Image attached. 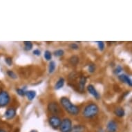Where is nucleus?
I'll list each match as a JSON object with an SVG mask.
<instances>
[{
    "instance_id": "nucleus-2",
    "label": "nucleus",
    "mask_w": 132,
    "mask_h": 132,
    "mask_svg": "<svg viewBox=\"0 0 132 132\" xmlns=\"http://www.w3.org/2000/svg\"><path fill=\"white\" fill-rule=\"evenodd\" d=\"M99 108L97 104L91 103L85 106V109L83 111V116L87 118H92L97 114Z\"/></svg>"
},
{
    "instance_id": "nucleus-27",
    "label": "nucleus",
    "mask_w": 132,
    "mask_h": 132,
    "mask_svg": "<svg viewBox=\"0 0 132 132\" xmlns=\"http://www.w3.org/2000/svg\"><path fill=\"white\" fill-rule=\"evenodd\" d=\"M70 47L72 49H78V46L75 43H72L71 45H70Z\"/></svg>"
},
{
    "instance_id": "nucleus-10",
    "label": "nucleus",
    "mask_w": 132,
    "mask_h": 132,
    "mask_svg": "<svg viewBox=\"0 0 132 132\" xmlns=\"http://www.w3.org/2000/svg\"><path fill=\"white\" fill-rule=\"evenodd\" d=\"M86 82H87V78L84 76H81L80 78V80H79V87H78L80 91H84Z\"/></svg>"
},
{
    "instance_id": "nucleus-22",
    "label": "nucleus",
    "mask_w": 132,
    "mask_h": 132,
    "mask_svg": "<svg viewBox=\"0 0 132 132\" xmlns=\"http://www.w3.org/2000/svg\"><path fill=\"white\" fill-rule=\"evenodd\" d=\"M7 74H8V76L9 77H11V78H13V79H16L17 78V75L13 71H7Z\"/></svg>"
},
{
    "instance_id": "nucleus-18",
    "label": "nucleus",
    "mask_w": 132,
    "mask_h": 132,
    "mask_svg": "<svg viewBox=\"0 0 132 132\" xmlns=\"http://www.w3.org/2000/svg\"><path fill=\"white\" fill-rule=\"evenodd\" d=\"M24 46H25V48L26 50L30 51L32 48V44L31 42L30 41H25L24 42Z\"/></svg>"
},
{
    "instance_id": "nucleus-12",
    "label": "nucleus",
    "mask_w": 132,
    "mask_h": 132,
    "mask_svg": "<svg viewBox=\"0 0 132 132\" xmlns=\"http://www.w3.org/2000/svg\"><path fill=\"white\" fill-rule=\"evenodd\" d=\"M114 113L116 116H117L118 117H123L125 114V110H124L123 108L122 107H118L114 110Z\"/></svg>"
},
{
    "instance_id": "nucleus-14",
    "label": "nucleus",
    "mask_w": 132,
    "mask_h": 132,
    "mask_svg": "<svg viewBox=\"0 0 132 132\" xmlns=\"http://www.w3.org/2000/svg\"><path fill=\"white\" fill-rule=\"evenodd\" d=\"M64 82H65V80L64 78H60V79L58 80V81L56 82L55 85V89L59 90V89H60L61 88H62L64 85Z\"/></svg>"
},
{
    "instance_id": "nucleus-20",
    "label": "nucleus",
    "mask_w": 132,
    "mask_h": 132,
    "mask_svg": "<svg viewBox=\"0 0 132 132\" xmlns=\"http://www.w3.org/2000/svg\"><path fill=\"white\" fill-rule=\"evenodd\" d=\"M64 51L62 49H57V50L55 51H54V55L56 57H61L63 55H64Z\"/></svg>"
},
{
    "instance_id": "nucleus-17",
    "label": "nucleus",
    "mask_w": 132,
    "mask_h": 132,
    "mask_svg": "<svg viewBox=\"0 0 132 132\" xmlns=\"http://www.w3.org/2000/svg\"><path fill=\"white\" fill-rule=\"evenodd\" d=\"M55 62L54 61H51V62L49 63V66H48V72L49 73H53L54 72L55 69Z\"/></svg>"
},
{
    "instance_id": "nucleus-28",
    "label": "nucleus",
    "mask_w": 132,
    "mask_h": 132,
    "mask_svg": "<svg viewBox=\"0 0 132 132\" xmlns=\"http://www.w3.org/2000/svg\"><path fill=\"white\" fill-rule=\"evenodd\" d=\"M33 54L35 55H40L41 54V52H40V51L39 49H35V50L33 51Z\"/></svg>"
},
{
    "instance_id": "nucleus-4",
    "label": "nucleus",
    "mask_w": 132,
    "mask_h": 132,
    "mask_svg": "<svg viewBox=\"0 0 132 132\" xmlns=\"http://www.w3.org/2000/svg\"><path fill=\"white\" fill-rule=\"evenodd\" d=\"M11 97L7 91H0V107H4L9 104Z\"/></svg>"
},
{
    "instance_id": "nucleus-26",
    "label": "nucleus",
    "mask_w": 132,
    "mask_h": 132,
    "mask_svg": "<svg viewBox=\"0 0 132 132\" xmlns=\"http://www.w3.org/2000/svg\"><path fill=\"white\" fill-rule=\"evenodd\" d=\"M5 62H6L7 64H9V66H11L12 64V63H13V60L11 57H6V58L5 59Z\"/></svg>"
},
{
    "instance_id": "nucleus-16",
    "label": "nucleus",
    "mask_w": 132,
    "mask_h": 132,
    "mask_svg": "<svg viewBox=\"0 0 132 132\" xmlns=\"http://www.w3.org/2000/svg\"><path fill=\"white\" fill-rule=\"evenodd\" d=\"M85 129L84 127L82 125H76L73 127H72L70 132H82Z\"/></svg>"
},
{
    "instance_id": "nucleus-11",
    "label": "nucleus",
    "mask_w": 132,
    "mask_h": 132,
    "mask_svg": "<svg viewBox=\"0 0 132 132\" xmlns=\"http://www.w3.org/2000/svg\"><path fill=\"white\" fill-rule=\"evenodd\" d=\"M118 78H119V80H120L121 82H125L126 84H127L129 87H131V80L127 76H126L125 74H122V75H120V76H118Z\"/></svg>"
},
{
    "instance_id": "nucleus-15",
    "label": "nucleus",
    "mask_w": 132,
    "mask_h": 132,
    "mask_svg": "<svg viewBox=\"0 0 132 132\" xmlns=\"http://www.w3.org/2000/svg\"><path fill=\"white\" fill-rule=\"evenodd\" d=\"M26 95L29 100H33L36 96V92L35 91H28L26 92Z\"/></svg>"
},
{
    "instance_id": "nucleus-23",
    "label": "nucleus",
    "mask_w": 132,
    "mask_h": 132,
    "mask_svg": "<svg viewBox=\"0 0 132 132\" xmlns=\"http://www.w3.org/2000/svg\"><path fill=\"white\" fill-rule=\"evenodd\" d=\"M88 70L90 73H93L95 70V65L94 64H90L88 67Z\"/></svg>"
},
{
    "instance_id": "nucleus-8",
    "label": "nucleus",
    "mask_w": 132,
    "mask_h": 132,
    "mask_svg": "<svg viewBox=\"0 0 132 132\" xmlns=\"http://www.w3.org/2000/svg\"><path fill=\"white\" fill-rule=\"evenodd\" d=\"M5 118L8 120L13 119L16 115V110L14 108H9L5 112Z\"/></svg>"
},
{
    "instance_id": "nucleus-24",
    "label": "nucleus",
    "mask_w": 132,
    "mask_h": 132,
    "mask_svg": "<svg viewBox=\"0 0 132 132\" xmlns=\"http://www.w3.org/2000/svg\"><path fill=\"white\" fill-rule=\"evenodd\" d=\"M17 92L21 96H24V95H26V91H24V90L22 89H17Z\"/></svg>"
},
{
    "instance_id": "nucleus-19",
    "label": "nucleus",
    "mask_w": 132,
    "mask_h": 132,
    "mask_svg": "<svg viewBox=\"0 0 132 132\" xmlns=\"http://www.w3.org/2000/svg\"><path fill=\"white\" fill-rule=\"evenodd\" d=\"M51 57H52V54H51V53L49 51H46L45 53H44V58H45L46 60L49 61L51 60Z\"/></svg>"
},
{
    "instance_id": "nucleus-7",
    "label": "nucleus",
    "mask_w": 132,
    "mask_h": 132,
    "mask_svg": "<svg viewBox=\"0 0 132 132\" xmlns=\"http://www.w3.org/2000/svg\"><path fill=\"white\" fill-rule=\"evenodd\" d=\"M118 129V125L114 120H110L107 123L106 130L108 132H116Z\"/></svg>"
},
{
    "instance_id": "nucleus-29",
    "label": "nucleus",
    "mask_w": 132,
    "mask_h": 132,
    "mask_svg": "<svg viewBox=\"0 0 132 132\" xmlns=\"http://www.w3.org/2000/svg\"><path fill=\"white\" fill-rule=\"evenodd\" d=\"M0 132H6L5 130L4 129H0Z\"/></svg>"
},
{
    "instance_id": "nucleus-25",
    "label": "nucleus",
    "mask_w": 132,
    "mask_h": 132,
    "mask_svg": "<svg viewBox=\"0 0 132 132\" xmlns=\"http://www.w3.org/2000/svg\"><path fill=\"white\" fill-rule=\"evenodd\" d=\"M122 71V69L121 67H120V66H118L117 67H116V69L114 70V73L115 74H118L120 73Z\"/></svg>"
},
{
    "instance_id": "nucleus-6",
    "label": "nucleus",
    "mask_w": 132,
    "mask_h": 132,
    "mask_svg": "<svg viewBox=\"0 0 132 132\" xmlns=\"http://www.w3.org/2000/svg\"><path fill=\"white\" fill-rule=\"evenodd\" d=\"M48 122H49V124H50V125L52 127L53 129H57V128L60 127V126L61 124V119L58 116H53L51 117L48 119Z\"/></svg>"
},
{
    "instance_id": "nucleus-1",
    "label": "nucleus",
    "mask_w": 132,
    "mask_h": 132,
    "mask_svg": "<svg viewBox=\"0 0 132 132\" xmlns=\"http://www.w3.org/2000/svg\"><path fill=\"white\" fill-rule=\"evenodd\" d=\"M60 103L62 104V106L64 108L65 110L67 111L70 114L76 116L80 112V108L78 106H76V105L73 104L68 97H61Z\"/></svg>"
},
{
    "instance_id": "nucleus-3",
    "label": "nucleus",
    "mask_w": 132,
    "mask_h": 132,
    "mask_svg": "<svg viewBox=\"0 0 132 132\" xmlns=\"http://www.w3.org/2000/svg\"><path fill=\"white\" fill-rule=\"evenodd\" d=\"M72 127L71 120L69 118H64L61 122L60 129L61 132H70Z\"/></svg>"
},
{
    "instance_id": "nucleus-13",
    "label": "nucleus",
    "mask_w": 132,
    "mask_h": 132,
    "mask_svg": "<svg viewBox=\"0 0 132 132\" xmlns=\"http://www.w3.org/2000/svg\"><path fill=\"white\" fill-rule=\"evenodd\" d=\"M79 62H80V58L76 55H73L69 58V63L73 66H77Z\"/></svg>"
},
{
    "instance_id": "nucleus-21",
    "label": "nucleus",
    "mask_w": 132,
    "mask_h": 132,
    "mask_svg": "<svg viewBox=\"0 0 132 132\" xmlns=\"http://www.w3.org/2000/svg\"><path fill=\"white\" fill-rule=\"evenodd\" d=\"M97 42V45H98V48H99V49H100V51H102L104 50V42L98 41V42Z\"/></svg>"
},
{
    "instance_id": "nucleus-5",
    "label": "nucleus",
    "mask_w": 132,
    "mask_h": 132,
    "mask_svg": "<svg viewBox=\"0 0 132 132\" xmlns=\"http://www.w3.org/2000/svg\"><path fill=\"white\" fill-rule=\"evenodd\" d=\"M48 110L50 113L53 115H57L61 113V109L60 106L57 102H50L48 105Z\"/></svg>"
},
{
    "instance_id": "nucleus-9",
    "label": "nucleus",
    "mask_w": 132,
    "mask_h": 132,
    "mask_svg": "<svg viewBox=\"0 0 132 132\" xmlns=\"http://www.w3.org/2000/svg\"><path fill=\"white\" fill-rule=\"evenodd\" d=\"M87 90L89 92V93L92 95L93 97L96 98V99H99L100 97V94L97 92V90L95 89V87H93L92 85H89L88 87H87Z\"/></svg>"
}]
</instances>
